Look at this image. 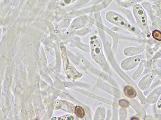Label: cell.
Here are the masks:
<instances>
[{
	"label": "cell",
	"mask_w": 161,
	"mask_h": 120,
	"mask_svg": "<svg viewBox=\"0 0 161 120\" xmlns=\"http://www.w3.org/2000/svg\"><path fill=\"white\" fill-rule=\"evenodd\" d=\"M119 104L123 107H126L127 106H128V105H129L128 102L125 99L120 100L119 101Z\"/></svg>",
	"instance_id": "52a82bcc"
},
{
	"label": "cell",
	"mask_w": 161,
	"mask_h": 120,
	"mask_svg": "<svg viewBox=\"0 0 161 120\" xmlns=\"http://www.w3.org/2000/svg\"><path fill=\"white\" fill-rule=\"evenodd\" d=\"M91 45L92 55L94 59L100 65H104L106 64V60L102 52L101 42L96 36L91 38Z\"/></svg>",
	"instance_id": "6da1fadb"
},
{
	"label": "cell",
	"mask_w": 161,
	"mask_h": 120,
	"mask_svg": "<svg viewBox=\"0 0 161 120\" xmlns=\"http://www.w3.org/2000/svg\"><path fill=\"white\" fill-rule=\"evenodd\" d=\"M134 12L138 22V24L142 28L145 30H147V17L146 16L145 13L142 7L139 5H136L134 7Z\"/></svg>",
	"instance_id": "7a4b0ae2"
},
{
	"label": "cell",
	"mask_w": 161,
	"mask_h": 120,
	"mask_svg": "<svg viewBox=\"0 0 161 120\" xmlns=\"http://www.w3.org/2000/svg\"><path fill=\"white\" fill-rule=\"evenodd\" d=\"M107 18L108 21L123 28H128L127 22L121 16L114 12H109L107 14Z\"/></svg>",
	"instance_id": "3957f363"
},
{
	"label": "cell",
	"mask_w": 161,
	"mask_h": 120,
	"mask_svg": "<svg viewBox=\"0 0 161 120\" xmlns=\"http://www.w3.org/2000/svg\"><path fill=\"white\" fill-rule=\"evenodd\" d=\"M131 120H140L139 118H136V117H133V118H132V119H131Z\"/></svg>",
	"instance_id": "ba28073f"
},
{
	"label": "cell",
	"mask_w": 161,
	"mask_h": 120,
	"mask_svg": "<svg viewBox=\"0 0 161 120\" xmlns=\"http://www.w3.org/2000/svg\"><path fill=\"white\" fill-rule=\"evenodd\" d=\"M75 113L77 116L80 118H82L84 117L85 112L84 109L80 106H76L75 109Z\"/></svg>",
	"instance_id": "5b68a950"
},
{
	"label": "cell",
	"mask_w": 161,
	"mask_h": 120,
	"mask_svg": "<svg viewBox=\"0 0 161 120\" xmlns=\"http://www.w3.org/2000/svg\"><path fill=\"white\" fill-rule=\"evenodd\" d=\"M124 92L125 95L130 98H134L136 95V90L131 86H125L124 88Z\"/></svg>",
	"instance_id": "277c9868"
},
{
	"label": "cell",
	"mask_w": 161,
	"mask_h": 120,
	"mask_svg": "<svg viewBox=\"0 0 161 120\" xmlns=\"http://www.w3.org/2000/svg\"><path fill=\"white\" fill-rule=\"evenodd\" d=\"M152 36L154 39L158 41H161V32L158 30H155L152 32Z\"/></svg>",
	"instance_id": "8992f818"
}]
</instances>
